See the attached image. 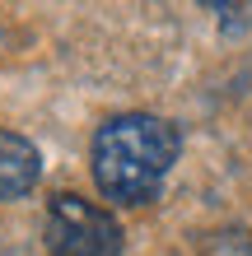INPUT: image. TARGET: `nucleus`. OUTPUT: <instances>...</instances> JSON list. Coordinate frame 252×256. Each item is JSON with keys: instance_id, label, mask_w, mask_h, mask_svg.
I'll use <instances>...</instances> for the list:
<instances>
[{"instance_id": "nucleus-1", "label": "nucleus", "mask_w": 252, "mask_h": 256, "mask_svg": "<svg viewBox=\"0 0 252 256\" xmlns=\"http://www.w3.org/2000/svg\"><path fill=\"white\" fill-rule=\"evenodd\" d=\"M182 154V135L154 112H117L94 135V182L117 205H150Z\"/></svg>"}, {"instance_id": "nucleus-2", "label": "nucleus", "mask_w": 252, "mask_h": 256, "mask_svg": "<svg viewBox=\"0 0 252 256\" xmlns=\"http://www.w3.org/2000/svg\"><path fill=\"white\" fill-rule=\"evenodd\" d=\"M42 242L52 256H122V224L84 196H52L42 219Z\"/></svg>"}, {"instance_id": "nucleus-3", "label": "nucleus", "mask_w": 252, "mask_h": 256, "mask_svg": "<svg viewBox=\"0 0 252 256\" xmlns=\"http://www.w3.org/2000/svg\"><path fill=\"white\" fill-rule=\"evenodd\" d=\"M38 177H42L38 144L28 140V135H19V130L0 126V205L28 196V191L38 186Z\"/></svg>"}, {"instance_id": "nucleus-4", "label": "nucleus", "mask_w": 252, "mask_h": 256, "mask_svg": "<svg viewBox=\"0 0 252 256\" xmlns=\"http://www.w3.org/2000/svg\"><path fill=\"white\" fill-rule=\"evenodd\" d=\"M201 256H252V233L247 228H219L201 242Z\"/></svg>"}]
</instances>
